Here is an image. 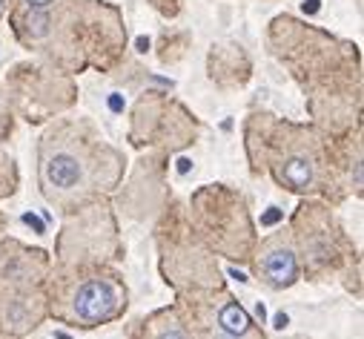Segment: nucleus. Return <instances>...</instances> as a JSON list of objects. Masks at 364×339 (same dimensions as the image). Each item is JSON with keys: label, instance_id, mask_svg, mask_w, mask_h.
I'll list each match as a JSON object with an SVG mask.
<instances>
[{"label": "nucleus", "instance_id": "obj_1", "mask_svg": "<svg viewBox=\"0 0 364 339\" xmlns=\"http://www.w3.org/2000/svg\"><path fill=\"white\" fill-rule=\"evenodd\" d=\"M127 305L124 291L112 279H86L75 296H72V319H80V325H98L109 322L121 313Z\"/></svg>", "mask_w": 364, "mask_h": 339}, {"label": "nucleus", "instance_id": "obj_6", "mask_svg": "<svg viewBox=\"0 0 364 339\" xmlns=\"http://www.w3.org/2000/svg\"><path fill=\"white\" fill-rule=\"evenodd\" d=\"M158 339H187V333L181 330L178 325H169L166 330H161V333H158Z\"/></svg>", "mask_w": 364, "mask_h": 339}, {"label": "nucleus", "instance_id": "obj_5", "mask_svg": "<svg viewBox=\"0 0 364 339\" xmlns=\"http://www.w3.org/2000/svg\"><path fill=\"white\" fill-rule=\"evenodd\" d=\"M221 328L227 330V333H235V336H241V333H247L250 330V316H247V311L241 308V305H235V302H230L224 311H221Z\"/></svg>", "mask_w": 364, "mask_h": 339}, {"label": "nucleus", "instance_id": "obj_3", "mask_svg": "<svg viewBox=\"0 0 364 339\" xmlns=\"http://www.w3.org/2000/svg\"><path fill=\"white\" fill-rule=\"evenodd\" d=\"M258 273L267 285L272 288H287L296 282L299 276V262H296V253L284 244H269L264 250V256L258 259Z\"/></svg>", "mask_w": 364, "mask_h": 339}, {"label": "nucleus", "instance_id": "obj_7", "mask_svg": "<svg viewBox=\"0 0 364 339\" xmlns=\"http://www.w3.org/2000/svg\"><path fill=\"white\" fill-rule=\"evenodd\" d=\"M49 4H55V0H26V6H32V9H46Z\"/></svg>", "mask_w": 364, "mask_h": 339}, {"label": "nucleus", "instance_id": "obj_4", "mask_svg": "<svg viewBox=\"0 0 364 339\" xmlns=\"http://www.w3.org/2000/svg\"><path fill=\"white\" fill-rule=\"evenodd\" d=\"M279 179H282L287 187H293V190L310 187V184H313V161H310L307 155H293V158H287V161L282 164V170H279Z\"/></svg>", "mask_w": 364, "mask_h": 339}, {"label": "nucleus", "instance_id": "obj_2", "mask_svg": "<svg viewBox=\"0 0 364 339\" xmlns=\"http://www.w3.org/2000/svg\"><path fill=\"white\" fill-rule=\"evenodd\" d=\"M43 182H46L49 193H58V196L75 193L86 182L83 161L72 150H55L43 161Z\"/></svg>", "mask_w": 364, "mask_h": 339}, {"label": "nucleus", "instance_id": "obj_8", "mask_svg": "<svg viewBox=\"0 0 364 339\" xmlns=\"http://www.w3.org/2000/svg\"><path fill=\"white\" fill-rule=\"evenodd\" d=\"M0 12H4V0H0Z\"/></svg>", "mask_w": 364, "mask_h": 339}]
</instances>
